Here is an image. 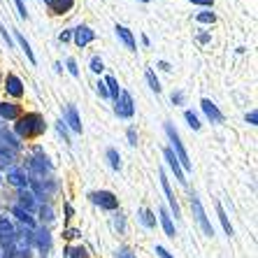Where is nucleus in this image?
<instances>
[{
  "instance_id": "c9c22d12",
  "label": "nucleus",
  "mask_w": 258,
  "mask_h": 258,
  "mask_svg": "<svg viewBox=\"0 0 258 258\" xmlns=\"http://www.w3.org/2000/svg\"><path fill=\"white\" fill-rule=\"evenodd\" d=\"M14 3H17L19 17H21V19H28V10H26V3H24V0H14Z\"/></svg>"
},
{
  "instance_id": "4be33fe9",
  "label": "nucleus",
  "mask_w": 258,
  "mask_h": 258,
  "mask_svg": "<svg viewBox=\"0 0 258 258\" xmlns=\"http://www.w3.org/2000/svg\"><path fill=\"white\" fill-rule=\"evenodd\" d=\"M12 214L17 216V219H19L21 223H26L28 228H35V221H33V216H30L28 212L24 210V207H19V205H14V207H12Z\"/></svg>"
},
{
  "instance_id": "ddd939ff",
  "label": "nucleus",
  "mask_w": 258,
  "mask_h": 258,
  "mask_svg": "<svg viewBox=\"0 0 258 258\" xmlns=\"http://www.w3.org/2000/svg\"><path fill=\"white\" fill-rule=\"evenodd\" d=\"M7 181L12 184V186H17L19 191H24L26 186H28V177H26V172L21 168H7Z\"/></svg>"
},
{
  "instance_id": "0eeeda50",
  "label": "nucleus",
  "mask_w": 258,
  "mask_h": 258,
  "mask_svg": "<svg viewBox=\"0 0 258 258\" xmlns=\"http://www.w3.org/2000/svg\"><path fill=\"white\" fill-rule=\"evenodd\" d=\"M72 40H75V44H77L79 49H84L96 40V30L86 24H79L77 28H72Z\"/></svg>"
},
{
  "instance_id": "58836bf2",
  "label": "nucleus",
  "mask_w": 258,
  "mask_h": 258,
  "mask_svg": "<svg viewBox=\"0 0 258 258\" xmlns=\"http://www.w3.org/2000/svg\"><path fill=\"white\" fill-rule=\"evenodd\" d=\"M70 40H72V30H60L58 33V42L66 44V42H70Z\"/></svg>"
},
{
  "instance_id": "c756f323",
  "label": "nucleus",
  "mask_w": 258,
  "mask_h": 258,
  "mask_svg": "<svg viewBox=\"0 0 258 258\" xmlns=\"http://www.w3.org/2000/svg\"><path fill=\"white\" fill-rule=\"evenodd\" d=\"M89 70L93 72V75H102V72H105V63H102L100 56H93V58L89 60Z\"/></svg>"
},
{
  "instance_id": "f704fd0d",
  "label": "nucleus",
  "mask_w": 258,
  "mask_h": 258,
  "mask_svg": "<svg viewBox=\"0 0 258 258\" xmlns=\"http://www.w3.org/2000/svg\"><path fill=\"white\" fill-rule=\"evenodd\" d=\"M154 253H156L158 258H174L172 253H170L168 249H165V246H161V244H156V246H154Z\"/></svg>"
},
{
  "instance_id": "49530a36",
  "label": "nucleus",
  "mask_w": 258,
  "mask_h": 258,
  "mask_svg": "<svg viewBox=\"0 0 258 258\" xmlns=\"http://www.w3.org/2000/svg\"><path fill=\"white\" fill-rule=\"evenodd\" d=\"M44 5H47V7H49V5H51V0H44Z\"/></svg>"
},
{
  "instance_id": "09e8293b",
  "label": "nucleus",
  "mask_w": 258,
  "mask_h": 258,
  "mask_svg": "<svg viewBox=\"0 0 258 258\" xmlns=\"http://www.w3.org/2000/svg\"><path fill=\"white\" fill-rule=\"evenodd\" d=\"M142 3H149V0H142Z\"/></svg>"
},
{
  "instance_id": "7ed1b4c3",
  "label": "nucleus",
  "mask_w": 258,
  "mask_h": 258,
  "mask_svg": "<svg viewBox=\"0 0 258 258\" xmlns=\"http://www.w3.org/2000/svg\"><path fill=\"white\" fill-rule=\"evenodd\" d=\"M89 200L93 205H98L100 210H107V212H116V210H119V198H116L112 191H91L89 193Z\"/></svg>"
},
{
  "instance_id": "bb28decb",
  "label": "nucleus",
  "mask_w": 258,
  "mask_h": 258,
  "mask_svg": "<svg viewBox=\"0 0 258 258\" xmlns=\"http://www.w3.org/2000/svg\"><path fill=\"white\" fill-rule=\"evenodd\" d=\"M184 119H186V123H188V128H191V131H200V126H203V123H200V119H198V114H196L193 109H186V112H184Z\"/></svg>"
},
{
  "instance_id": "412c9836",
  "label": "nucleus",
  "mask_w": 258,
  "mask_h": 258,
  "mask_svg": "<svg viewBox=\"0 0 258 258\" xmlns=\"http://www.w3.org/2000/svg\"><path fill=\"white\" fill-rule=\"evenodd\" d=\"M63 258H89V251L84 244H68L63 249Z\"/></svg>"
},
{
  "instance_id": "5701e85b",
  "label": "nucleus",
  "mask_w": 258,
  "mask_h": 258,
  "mask_svg": "<svg viewBox=\"0 0 258 258\" xmlns=\"http://www.w3.org/2000/svg\"><path fill=\"white\" fill-rule=\"evenodd\" d=\"M105 86H107V96L112 98V100H116L119 93H121V89H119V82H116L114 75H107V77H105Z\"/></svg>"
},
{
  "instance_id": "f8f14e48",
  "label": "nucleus",
  "mask_w": 258,
  "mask_h": 258,
  "mask_svg": "<svg viewBox=\"0 0 258 258\" xmlns=\"http://www.w3.org/2000/svg\"><path fill=\"white\" fill-rule=\"evenodd\" d=\"M163 156H165V161H168V165H170V170L174 172V179L179 181V184H186V174L181 172V168H179V161H177V156L172 154V149L170 147H165L163 149Z\"/></svg>"
},
{
  "instance_id": "dca6fc26",
  "label": "nucleus",
  "mask_w": 258,
  "mask_h": 258,
  "mask_svg": "<svg viewBox=\"0 0 258 258\" xmlns=\"http://www.w3.org/2000/svg\"><path fill=\"white\" fill-rule=\"evenodd\" d=\"M33 240L37 242V246H40V253H42V258L49 256V249H51V237H49V230H37L35 235H33Z\"/></svg>"
},
{
  "instance_id": "a211bd4d",
  "label": "nucleus",
  "mask_w": 258,
  "mask_h": 258,
  "mask_svg": "<svg viewBox=\"0 0 258 258\" xmlns=\"http://www.w3.org/2000/svg\"><path fill=\"white\" fill-rule=\"evenodd\" d=\"M49 10H51V14H58V17L70 14L72 10H75V0H51Z\"/></svg>"
},
{
  "instance_id": "473e14b6",
  "label": "nucleus",
  "mask_w": 258,
  "mask_h": 258,
  "mask_svg": "<svg viewBox=\"0 0 258 258\" xmlns=\"http://www.w3.org/2000/svg\"><path fill=\"white\" fill-rule=\"evenodd\" d=\"M63 237H66V240H79V237H82V230L79 228H66L63 230Z\"/></svg>"
},
{
  "instance_id": "a18cd8bd",
  "label": "nucleus",
  "mask_w": 258,
  "mask_h": 258,
  "mask_svg": "<svg viewBox=\"0 0 258 258\" xmlns=\"http://www.w3.org/2000/svg\"><path fill=\"white\" fill-rule=\"evenodd\" d=\"M158 68H161V70H165V72H170V70H172V68H170V63H168V60H158Z\"/></svg>"
},
{
  "instance_id": "9d476101",
  "label": "nucleus",
  "mask_w": 258,
  "mask_h": 258,
  "mask_svg": "<svg viewBox=\"0 0 258 258\" xmlns=\"http://www.w3.org/2000/svg\"><path fill=\"white\" fill-rule=\"evenodd\" d=\"M21 114H24V107H21L19 102H10V100H3V102H0V119L17 121Z\"/></svg>"
},
{
  "instance_id": "ea45409f",
  "label": "nucleus",
  "mask_w": 258,
  "mask_h": 258,
  "mask_svg": "<svg viewBox=\"0 0 258 258\" xmlns=\"http://www.w3.org/2000/svg\"><path fill=\"white\" fill-rule=\"evenodd\" d=\"M244 119H246V123H251V126H256V123H258V112H256V109H251V112H249V114H246Z\"/></svg>"
},
{
  "instance_id": "6ab92c4d",
  "label": "nucleus",
  "mask_w": 258,
  "mask_h": 258,
  "mask_svg": "<svg viewBox=\"0 0 258 258\" xmlns=\"http://www.w3.org/2000/svg\"><path fill=\"white\" fill-rule=\"evenodd\" d=\"M214 207H216V216H219V221H221V226H223V230H226V235H228V237H233V235H235L233 223H230L228 214H226V210H223V205L219 203V200H216Z\"/></svg>"
},
{
  "instance_id": "20e7f679",
  "label": "nucleus",
  "mask_w": 258,
  "mask_h": 258,
  "mask_svg": "<svg viewBox=\"0 0 258 258\" xmlns=\"http://www.w3.org/2000/svg\"><path fill=\"white\" fill-rule=\"evenodd\" d=\"M191 210H193V216H196L198 226L203 228L205 237H214V228H212L210 219H207V214H205V210H203V203H200V198L196 196V193L191 196Z\"/></svg>"
},
{
  "instance_id": "4c0bfd02",
  "label": "nucleus",
  "mask_w": 258,
  "mask_h": 258,
  "mask_svg": "<svg viewBox=\"0 0 258 258\" xmlns=\"http://www.w3.org/2000/svg\"><path fill=\"white\" fill-rule=\"evenodd\" d=\"M96 93H98L100 98H109V96H107V86H105V82H98V84H96Z\"/></svg>"
},
{
  "instance_id": "4468645a",
  "label": "nucleus",
  "mask_w": 258,
  "mask_h": 258,
  "mask_svg": "<svg viewBox=\"0 0 258 258\" xmlns=\"http://www.w3.org/2000/svg\"><path fill=\"white\" fill-rule=\"evenodd\" d=\"M200 107H203L205 116H207V119H210L212 123H223V114H221V109L216 107V105L210 100V98H203V100H200Z\"/></svg>"
},
{
  "instance_id": "1a4fd4ad",
  "label": "nucleus",
  "mask_w": 258,
  "mask_h": 258,
  "mask_svg": "<svg viewBox=\"0 0 258 258\" xmlns=\"http://www.w3.org/2000/svg\"><path fill=\"white\" fill-rule=\"evenodd\" d=\"M17 230L7 219H0V244L5 246V251H12L14 242H17Z\"/></svg>"
},
{
  "instance_id": "e433bc0d",
  "label": "nucleus",
  "mask_w": 258,
  "mask_h": 258,
  "mask_svg": "<svg viewBox=\"0 0 258 258\" xmlns=\"http://www.w3.org/2000/svg\"><path fill=\"white\" fill-rule=\"evenodd\" d=\"M0 35H3V37H5V42H7V47H10V49H12V37H10V33H7V28H5V26H3V21H0Z\"/></svg>"
},
{
  "instance_id": "2f4dec72",
  "label": "nucleus",
  "mask_w": 258,
  "mask_h": 258,
  "mask_svg": "<svg viewBox=\"0 0 258 258\" xmlns=\"http://www.w3.org/2000/svg\"><path fill=\"white\" fill-rule=\"evenodd\" d=\"M114 258H138V253L133 251L131 246H119L114 251Z\"/></svg>"
},
{
  "instance_id": "f257e3e1",
  "label": "nucleus",
  "mask_w": 258,
  "mask_h": 258,
  "mask_svg": "<svg viewBox=\"0 0 258 258\" xmlns=\"http://www.w3.org/2000/svg\"><path fill=\"white\" fill-rule=\"evenodd\" d=\"M44 131H47L44 116L37 114V112H26V114H21L17 119V123H14V133H17L21 140H35V138H40Z\"/></svg>"
},
{
  "instance_id": "de8ad7c7",
  "label": "nucleus",
  "mask_w": 258,
  "mask_h": 258,
  "mask_svg": "<svg viewBox=\"0 0 258 258\" xmlns=\"http://www.w3.org/2000/svg\"><path fill=\"white\" fill-rule=\"evenodd\" d=\"M0 89H3V75H0Z\"/></svg>"
},
{
  "instance_id": "423d86ee",
  "label": "nucleus",
  "mask_w": 258,
  "mask_h": 258,
  "mask_svg": "<svg viewBox=\"0 0 258 258\" xmlns=\"http://www.w3.org/2000/svg\"><path fill=\"white\" fill-rule=\"evenodd\" d=\"M3 89H5L7 96L17 98V100H21V98L26 96L24 82H21V77H17L14 72H7V77H3Z\"/></svg>"
},
{
  "instance_id": "a878e982",
  "label": "nucleus",
  "mask_w": 258,
  "mask_h": 258,
  "mask_svg": "<svg viewBox=\"0 0 258 258\" xmlns=\"http://www.w3.org/2000/svg\"><path fill=\"white\" fill-rule=\"evenodd\" d=\"M17 42H19V44H21V49H24V54H26V56H28V60H30V63H33V66H35V63H37L35 54H33V49H30L28 40H26V37H24V33H19V30H17Z\"/></svg>"
},
{
  "instance_id": "2eb2a0df",
  "label": "nucleus",
  "mask_w": 258,
  "mask_h": 258,
  "mask_svg": "<svg viewBox=\"0 0 258 258\" xmlns=\"http://www.w3.org/2000/svg\"><path fill=\"white\" fill-rule=\"evenodd\" d=\"M158 223L163 226V230H165V235H168L170 240H174V237H177L174 221H172V216H170V212L165 210V207H161V210H158Z\"/></svg>"
},
{
  "instance_id": "aec40b11",
  "label": "nucleus",
  "mask_w": 258,
  "mask_h": 258,
  "mask_svg": "<svg viewBox=\"0 0 258 258\" xmlns=\"http://www.w3.org/2000/svg\"><path fill=\"white\" fill-rule=\"evenodd\" d=\"M138 221L142 223L147 230H154V228H156V216H154V212H151V210H147V207H140Z\"/></svg>"
},
{
  "instance_id": "f3484780",
  "label": "nucleus",
  "mask_w": 258,
  "mask_h": 258,
  "mask_svg": "<svg viewBox=\"0 0 258 258\" xmlns=\"http://www.w3.org/2000/svg\"><path fill=\"white\" fill-rule=\"evenodd\" d=\"M116 37H119L121 42L126 44V49H131V51H138V44H135V37H133V33L126 28V26H119L116 24Z\"/></svg>"
},
{
  "instance_id": "c85d7f7f",
  "label": "nucleus",
  "mask_w": 258,
  "mask_h": 258,
  "mask_svg": "<svg viewBox=\"0 0 258 258\" xmlns=\"http://www.w3.org/2000/svg\"><path fill=\"white\" fill-rule=\"evenodd\" d=\"M112 226H114V230H119L121 235L126 233V216L121 214V212H114V216H112Z\"/></svg>"
},
{
  "instance_id": "a19ab883",
  "label": "nucleus",
  "mask_w": 258,
  "mask_h": 258,
  "mask_svg": "<svg viewBox=\"0 0 258 258\" xmlns=\"http://www.w3.org/2000/svg\"><path fill=\"white\" fill-rule=\"evenodd\" d=\"M128 144H131V147L138 144V133H135V128H128Z\"/></svg>"
},
{
  "instance_id": "39448f33",
  "label": "nucleus",
  "mask_w": 258,
  "mask_h": 258,
  "mask_svg": "<svg viewBox=\"0 0 258 258\" xmlns=\"http://www.w3.org/2000/svg\"><path fill=\"white\" fill-rule=\"evenodd\" d=\"M114 114L119 119H131L135 114V102H133V96L128 91H121L119 98L114 100Z\"/></svg>"
},
{
  "instance_id": "72a5a7b5",
  "label": "nucleus",
  "mask_w": 258,
  "mask_h": 258,
  "mask_svg": "<svg viewBox=\"0 0 258 258\" xmlns=\"http://www.w3.org/2000/svg\"><path fill=\"white\" fill-rule=\"evenodd\" d=\"M66 66H68V72H70L72 77H79V68H77V60L72 58V56H70V58L66 60Z\"/></svg>"
},
{
  "instance_id": "79ce46f5",
  "label": "nucleus",
  "mask_w": 258,
  "mask_h": 258,
  "mask_svg": "<svg viewBox=\"0 0 258 258\" xmlns=\"http://www.w3.org/2000/svg\"><path fill=\"white\" fill-rule=\"evenodd\" d=\"M184 102V93L181 91H172V105H181Z\"/></svg>"
},
{
  "instance_id": "cd10ccee",
  "label": "nucleus",
  "mask_w": 258,
  "mask_h": 258,
  "mask_svg": "<svg viewBox=\"0 0 258 258\" xmlns=\"http://www.w3.org/2000/svg\"><path fill=\"white\" fill-rule=\"evenodd\" d=\"M147 82H149V89L154 91V93H161V82H158V77H156V72L151 70V68H147Z\"/></svg>"
},
{
  "instance_id": "393cba45",
  "label": "nucleus",
  "mask_w": 258,
  "mask_h": 258,
  "mask_svg": "<svg viewBox=\"0 0 258 258\" xmlns=\"http://www.w3.org/2000/svg\"><path fill=\"white\" fill-rule=\"evenodd\" d=\"M105 156H107V163H109V168L112 170H116L119 172L121 170V154L114 149V147H109L107 151H105Z\"/></svg>"
},
{
  "instance_id": "37998d69",
  "label": "nucleus",
  "mask_w": 258,
  "mask_h": 258,
  "mask_svg": "<svg viewBox=\"0 0 258 258\" xmlns=\"http://www.w3.org/2000/svg\"><path fill=\"white\" fill-rule=\"evenodd\" d=\"M193 5H200V7H212L214 5V0H191Z\"/></svg>"
},
{
  "instance_id": "6e6552de",
  "label": "nucleus",
  "mask_w": 258,
  "mask_h": 258,
  "mask_svg": "<svg viewBox=\"0 0 258 258\" xmlns=\"http://www.w3.org/2000/svg\"><path fill=\"white\" fill-rule=\"evenodd\" d=\"M158 177H161L163 193H165V198H168V205H170V212H172L170 216H174V219H179V216H181V210H179V203H177V198H174V193H172V186H170L168 174H165V172L161 170V172H158Z\"/></svg>"
},
{
  "instance_id": "b1692460",
  "label": "nucleus",
  "mask_w": 258,
  "mask_h": 258,
  "mask_svg": "<svg viewBox=\"0 0 258 258\" xmlns=\"http://www.w3.org/2000/svg\"><path fill=\"white\" fill-rule=\"evenodd\" d=\"M19 198H21V203H19V207H24V210L28 212V214H30V212H33V210H35V198H37V196H33V193H26V191H21V193H19Z\"/></svg>"
},
{
  "instance_id": "f03ea898",
  "label": "nucleus",
  "mask_w": 258,
  "mask_h": 258,
  "mask_svg": "<svg viewBox=\"0 0 258 258\" xmlns=\"http://www.w3.org/2000/svg\"><path fill=\"white\" fill-rule=\"evenodd\" d=\"M165 133H168V138H170V142H172V154L177 156V161H179V168H181V172L186 174V172H191L193 170V163L188 161V154H186V149H184V144H181V138H179V133L174 131V126L172 123H165Z\"/></svg>"
},
{
  "instance_id": "c03bdc74",
  "label": "nucleus",
  "mask_w": 258,
  "mask_h": 258,
  "mask_svg": "<svg viewBox=\"0 0 258 258\" xmlns=\"http://www.w3.org/2000/svg\"><path fill=\"white\" fill-rule=\"evenodd\" d=\"M63 210H66V219H72V216H75V210H72L70 203H66V207H63Z\"/></svg>"
},
{
  "instance_id": "8fccbe9b",
  "label": "nucleus",
  "mask_w": 258,
  "mask_h": 258,
  "mask_svg": "<svg viewBox=\"0 0 258 258\" xmlns=\"http://www.w3.org/2000/svg\"><path fill=\"white\" fill-rule=\"evenodd\" d=\"M0 181H3V179H0Z\"/></svg>"
},
{
  "instance_id": "9b49d317",
  "label": "nucleus",
  "mask_w": 258,
  "mask_h": 258,
  "mask_svg": "<svg viewBox=\"0 0 258 258\" xmlns=\"http://www.w3.org/2000/svg\"><path fill=\"white\" fill-rule=\"evenodd\" d=\"M63 123H68L72 128V133H82V119H79L75 105H66L63 107Z\"/></svg>"
},
{
  "instance_id": "7c9ffc66",
  "label": "nucleus",
  "mask_w": 258,
  "mask_h": 258,
  "mask_svg": "<svg viewBox=\"0 0 258 258\" xmlns=\"http://www.w3.org/2000/svg\"><path fill=\"white\" fill-rule=\"evenodd\" d=\"M196 21H198V24H216V14H214V12H207V10H203V12L196 14Z\"/></svg>"
}]
</instances>
